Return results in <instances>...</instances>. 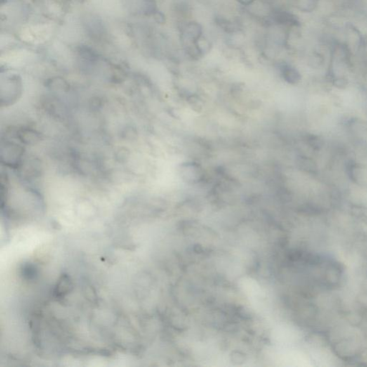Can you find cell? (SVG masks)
<instances>
[{
	"label": "cell",
	"mask_w": 367,
	"mask_h": 367,
	"mask_svg": "<svg viewBox=\"0 0 367 367\" xmlns=\"http://www.w3.org/2000/svg\"><path fill=\"white\" fill-rule=\"evenodd\" d=\"M181 175L184 180L191 182H197L203 177L199 166L192 163L182 165Z\"/></svg>",
	"instance_id": "1"
},
{
	"label": "cell",
	"mask_w": 367,
	"mask_h": 367,
	"mask_svg": "<svg viewBox=\"0 0 367 367\" xmlns=\"http://www.w3.org/2000/svg\"><path fill=\"white\" fill-rule=\"evenodd\" d=\"M281 73L283 79L290 84H296L302 78L298 71L295 68L286 64L281 66Z\"/></svg>",
	"instance_id": "2"
},
{
	"label": "cell",
	"mask_w": 367,
	"mask_h": 367,
	"mask_svg": "<svg viewBox=\"0 0 367 367\" xmlns=\"http://www.w3.org/2000/svg\"><path fill=\"white\" fill-rule=\"evenodd\" d=\"M317 4L318 0H295V7L303 13H311Z\"/></svg>",
	"instance_id": "3"
},
{
	"label": "cell",
	"mask_w": 367,
	"mask_h": 367,
	"mask_svg": "<svg viewBox=\"0 0 367 367\" xmlns=\"http://www.w3.org/2000/svg\"><path fill=\"white\" fill-rule=\"evenodd\" d=\"M237 3L244 8H249L252 5H253L257 0H236Z\"/></svg>",
	"instance_id": "4"
}]
</instances>
